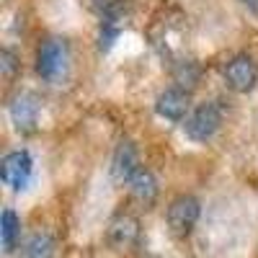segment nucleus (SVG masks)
Instances as JSON below:
<instances>
[{"label": "nucleus", "mask_w": 258, "mask_h": 258, "mask_svg": "<svg viewBox=\"0 0 258 258\" xmlns=\"http://www.w3.org/2000/svg\"><path fill=\"white\" fill-rule=\"evenodd\" d=\"M68 62H70V49H68V41L64 39H47L39 44L36 73L44 80H49V83L59 80L68 73Z\"/></svg>", "instance_id": "f257e3e1"}, {"label": "nucleus", "mask_w": 258, "mask_h": 258, "mask_svg": "<svg viewBox=\"0 0 258 258\" xmlns=\"http://www.w3.org/2000/svg\"><path fill=\"white\" fill-rule=\"evenodd\" d=\"M222 124V109L214 101H207L202 106H197L183 121V132L188 140L194 142H207L217 135V129Z\"/></svg>", "instance_id": "f03ea898"}, {"label": "nucleus", "mask_w": 258, "mask_h": 258, "mask_svg": "<svg viewBox=\"0 0 258 258\" xmlns=\"http://www.w3.org/2000/svg\"><path fill=\"white\" fill-rule=\"evenodd\" d=\"M199 214H202V202L197 197H191V194H183V197H176L168 207V227L173 235L178 238H186L191 235V230L197 227L199 222Z\"/></svg>", "instance_id": "7ed1b4c3"}, {"label": "nucleus", "mask_w": 258, "mask_h": 258, "mask_svg": "<svg viewBox=\"0 0 258 258\" xmlns=\"http://www.w3.org/2000/svg\"><path fill=\"white\" fill-rule=\"evenodd\" d=\"M31 176H34V158L29 155V150H13L0 160V178L13 191H24L31 183Z\"/></svg>", "instance_id": "20e7f679"}, {"label": "nucleus", "mask_w": 258, "mask_h": 258, "mask_svg": "<svg viewBox=\"0 0 258 258\" xmlns=\"http://www.w3.org/2000/svg\"><path fill=\"white\" fill-rule=\"evenodd\" d=\"M225 83L230 85L232 91H238V93H248L255 88V83H258V68H255V62L245 54H238V57H232L227 64H225Z\"/></svg>", "instance_id": "39448f33"}, {"label": "nucleus", "mask_w": 258, "mask_h": 258, "mask_svg": "<svg viewBox=\"0 0 258 258\" xmlns=\"http://www.w3.org/2000/svg\"><path fill=\"white\" fill-rule=\"evenodd\" d=\"M39 111H41V103L34 93H18L11 106H8V114H11V121L16 124L18 132H34L36 124H39Z\"/></svg>", "instance_id": "423d86ee"}, {"label": "nucleus", "mask_w": 258, "mask_h": 258, "mask_svg": "<svg viewBox=\"0 0 258 258\" xmlns=\"http://www.w3.org/2000/svg\"><path fill=\"white\" fill-rule=\"evenodd\" d=\"M140 153L132 140H121L114 150V158H111V176L119 181V183H129L137 170H140Z\"/></svg>", "instance_id": "0eeeda50"}, {"label": "nucleus", "mask_w": 258, "mask_h": 258, "mask_svg": "<svg viewBox=\"0 0 258 258\" xmlns=\"http://www.w3.org/2000/svg\"><path fill=\"white\" fill-rule=\"evenodd\" d=\"M140 240V220L129 212L114 214L109 222V243L114 248H132Z\"/></svg>", "instance_id": "6e6552de"}, {"label": "nucleus", "mask_w": 258, "mask_h": 258, "mask_svg": "<svg viewBox=\"0 0 258 258\" xmlns=\"http://www.w3.org/2000/svg\"><path fill=\"white\" fill-rule=\"evenodd\" d=\"M155 111L168 121H183L188 111V93L183 88H165L155 101Z\"/></svg>", "instance_id": "1a4fd4ad"}, {"label": "nucleus", "mask_w": 258, "mask_h": 258, "mask_svg": "<svg viewBox=\"0 0 258 258\" xmlns=\"http://www.w3.org/2000/svg\"><path fill=\"white\" fill-rule=\"evenodd\" d=\"M129 191H132V197L137 199V202H142L145 207H150L155 199H158V191H160V186H158V178L153 176V170H147V168H140L137 173L129 178Z\"/></svg>", "instance_id": "9d476101"}, {"label": "nucleus", "mask_w": 258, "mask_h": 258, "mask_svg": "<svg viewBox=\"0 0 258 258\" xmlns=\"http://www.w3.org/2000/svg\"><path fill=\"white\" fill-rule=\"evenodd\" d=\"M54 250H57V240L49 232L41 230V232L29 235V238L21 243L18 258H54Z\"/></svg>", "instance_id": "9b49d317"}, {"label": "nucleus", "mask_w": 258, "mask_h": 258, "mask_svg": "<svg viewBox=\"0 0 258 258\" xmlns=\"http://www.w3.org/2000/svg\"><path fill=\"white\" fill-rule=\"evenodd\" d=\"M91 8L98 13L101 24L119 26V21L126 13V0H91Z\"/></svg>", "instance_id": "f8f14e48"}, {"label": "nucleus", "mask_w": 258, "mask_h": 258, "mask_svg": "<svg viewBox=\"0 0 258 258\" xmlns=\"http://www.w3.org/2000/svg\"><path fill=\"white\" fill-rule=\"evenodd\" d=\"M21 235V220L13 209H3V217H0V238H3V250L11 253L18 243Z\"/></svg>", "instance_id": "ddd939ff"}, {"label": "nucleus", "mask_w": 258, "mask_h": 258, "mask_svg": "<svg viewBox=\"0 0 258 258\" xmlns=\"http://www.w3.org/2000/svg\"><path fill=\"white\" fill-rule=\"evenodd\" d=\"M199 75H202L199 64L191 62V59H183V62H178L176 68H173V78H176V83H178V88H183L186 93H188L191 88H197Z\"/></svg>", "instance_id": "4468645a"}, {"label": "nucleus", "mask_w": 258, "mask_h": 258, "mask_svg": "<svg viewBox=\"0 0 258 258\" xmlns=\"http://www.w3.org/2000/svg\"><path fill=\"white\" fill-rule=\"evenodd\" d=\"M116 36H119V26H111V24H101V36H98V47H101L103 52H109Z\"/></svg>", "instance_id": "2eb2a0df"}, {"label": "nucleus", "mask_w": 258, "mask_h": 258, "mask_svg": "<svg viewBox=\"0 0 258 258\" xmlns=\"http://www.w3.org/2000/svg\"><path fill=\"white\" fill-rule=\"evenodd\" d=\"M16 68H18L16 54H13L11 49H3V52H0V73H3L6 78H11V75L16 73Z\"/></svg>", "instance_id": "dca6fc26"}, {"label": "nucleus", "mask_w": 258, "mask_h": 258, "mask_svg": "<svg viewBox=\"0 0 258 258\" xmlns=\"http://www.w3.org/2000/svg\"><path fill=\"white\" fill-rule=\"evenodd\" d=\"M240 3L248 8V11H253V13H258V0H240Z\"/></svg>", "instance_id": "f3484780"}]
</instances>
